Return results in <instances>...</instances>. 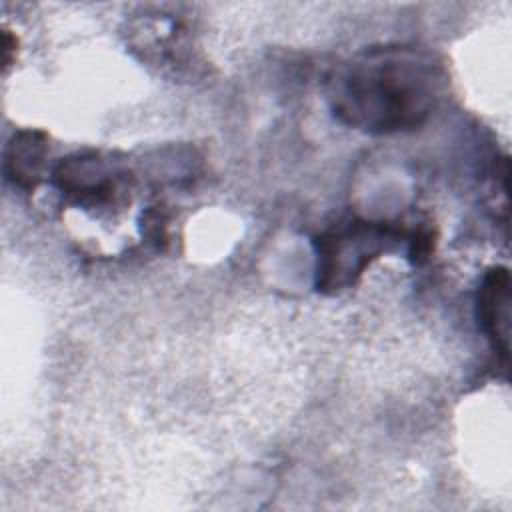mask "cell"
Masks as SVG:
<instances>
[{
  "mask_svg": "<svg viewBox=\"0 0 512 512\" xmlns=\"http://www.w3.org/2000/svg\"><path fill=\"white\" fill-rule=\"evenodd\" d=\"M478 320L492 348L508 362L510 344V274L504 266L490 268L478 290Z\"/></svg>",
  "mask_w": 512,
  "mask_h": 512,
  "instance_id": "cell-4",
  "label": "cell"
},
{
  "mask_svg": "<svg viewBox=\"0 0 512 512\" xmlns=\"http://www.w3.org/2000/svg\"><path fill=\"white\" fill-rule=\"evenodd\" d=\"M128 176L116 160L100 152L70 156L54 168L56 188L86 210L120 204L130 188Z\"/></svg>",
  "mask_w": 512,
  "mask_h": 512,
  "instance_id": "cell-3",
  "label": "cell"
},
{
  "mask_svg": "<svg viewBox=\"0 0 512 512\" xmlns=\"http://www.w3.org/2000/svg\"><path fill=\"white\" fill-rule=\"evenodd\" d=\"M442 66L416 48H372L340 64L328 80L336 118L370 134L418 128L438 102Z\"/></svg>",
  "mask_w": 512,
  "mask_h": 512,
  "instance_id": "cell-1",
  "label": "cell"
},
{
  "mask_svg": "<svg viewBox=\"0 0 512 512\" xmlns=\"http://www.w3.org/2000/svg\"><path fill=\"white\" fill-rule=\"evenodd\" d=\"M416 230L392 222L348 218L314 238L316 280L322 294H340L356 284L364 270L380 256L410 244Z\"/></svg>",
  "mask_w": 512,
  "mask_h": 512,
  "instance_id": "cell-2",
  "label": "cell"
},
{
  "mask_svg": "<svg viewBox=\"0 0 512 512\" xmlns=\"http://www.w3.org/2000/svg\"><path fill=\"white\" fill-rule=\"evenodd\" d=\"M46 152H48V138L44 132L40 130L14 132L4 152L6 178L22 190H34L42 176Z\"/></svg>",
  "mask_w": 512,
  "mask_h": 512,
  "instance_id": "cell-5",
  "label": "cell"
}]
</instances>
